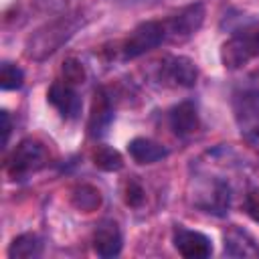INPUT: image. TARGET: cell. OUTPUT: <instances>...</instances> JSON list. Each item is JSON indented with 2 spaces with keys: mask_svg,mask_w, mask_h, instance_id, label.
Here are the masks:
<instances>
[{
  "mask_svg": "<svg viewBox=\"0 0 259 259\" xmlns=\"http://www.w3.org/2000/svg\"><path fill=\"white\" fill-rule=\"evenodd\" d=\"M22 83H24L22 69L12 65V63H8V61H4L2 69H0V85H2V89H6V91L8 89H18V87H22Z\"/></svg>",
  "mask_w": 259,
  "mask_h": 259,
  "instance_id": "d6986e66",
  "label": "cell"
},
{
  "mask_svg": "<svg viewBox=\"0 0 259 259\" xmlns=\"http://www.w3.org/2000/svg\"><path fill=\"white\" fill-rule=\"evenodd\" d=\"M2 130H4V144H8L10 130H12V123H10V115H8V111H2Z\"/></svg>",
  "mask_w": 259,
  "mask_h": 259,
  "instance_id": "603a6c76",
  "label": "cell"
},
{
  "mask_svg": "<svg viewBox=\"0 0 259 259\" xmlns=\"http://www.w3.org/2000/svg\"><path fill=\"white\" fill-rule=\"evenodd\" d=\"M257 57H259V24L257 22H249L235 28L231 36L221 45V63L229 71L241 69Z\"/></svg>",
  "mask_w": 259,
  "mask_h": 259,
  "instance_id": "7a4b0ae2",
  "label": "cell"
},
{
  "mask_svg": "<svg viewBox=\"0 0 259 259\" xmlns=\"http://www.w3.org/2000/svg\"><path fill=\"white\" fill-rule=\"evenodd\" d=\"M204 22V6L200 2L188 4L178 12L164 18L166 42H184L188 40Z\"/></svg>",
  "mask_w": 259,
  "mask_h": 259,
  "instance_id": "52a82bcc",
  "label": "cell"
},
{
  "mask_svg": "<svg viewBox=\"0 0 259 259\" xmlns=\"http://www.w3.org/2000/svg\"><path fill=\"white\" fill-rule=\"evenodd\" d=\"M166 42V30H164V20H146L138 24L115 49V55L121 61H132L138 59L152 49L160 47Z\"/></svg>",
  "mask_w": 259,
  "mask_h": 259,
  "instance_id": "3957f363",
  "label": "cell"
},
{
  "mask_svg": "<svg viewBox=\"0 0 259 259\" xmlns=\"http://www.w3.org/2000/svg\"><path fill=\"white\" fill-rule=\"evenodd\" d=\"M225 255L229 257H259V243L253 235L237 225L229 227L225 233Z\"/></svg>",
  "mask_w": 259,
  "mask_h": 259,
  "instance_id": "5bb4252c",
  "label": "cell"
},
{
  "mask_svg": "<svg viewBox=\"0 0 259 259\" xmlns=\"http://www.w3.org/2000/svg\"><path fill=\"white\" fill-rule=\"evenodd\" d=\"M40 253H42V241L34 233L18 235L8 247V257H16V259H32L38 257Z\"/></svg>",
  "mask_w": 259,
  "mask_h": 259,
  "instance_id": "2e32d148",
  "label": "cell"
},
{
  "mask_svg": "<svg viewBox=\"0 0 259 259\" xmlns=\"http://www.w3.org/2000/svg\"><path fill=\"white\" fill-rule=\"evenodd\" d=\"M73 204L79 208V210H83V212H91V210H95L99 204H101V194H99V190L97 188H93V186H89V184H83V186H77L75 190H73Z\"/></svg>",
  "mask_w": 259,
  "mask_h": 259,
  "instance_id": "e0dca14e",
  "label": "cell"
},
{
  "mask_svg": "<svg viewBox=\"0 0 259 259\" xmlns=\"http://www.w3.org/2000/svg\"><path fill=\"white\" fill-rule=\"evenodd\" d=\"M168 121H170V130L174 132V136L190 138L200 125L198 109H196V105L192 101H180L178 105H174L170 109Z\"/></svg>",
  "mask_w": 259,
  "mask_h": 259,
  "instance_id": "4fadbf2b",
  "label": "cell"
},
{
  "mask_svg": "<svg viewBox=\"0 0 259 259\" xmlns=\"http://www.w3.org/2000/svg\"><path fill=\"white\" fill-rule=\"evenodd\" d=\"M233 113L241 136L249 142L259 140V89L241 87L233 93Z\"/></svg>",
  "mask_w": 259,
  "mask_h": 259,
  "instance_id": "5b68a950",
  "label": "cell"
},
{
  "mask_svg": "<svg viewBox=\"0 0 259 259\" xmlns=\"http://www.w3.org/2000/svg\"><path fill=\"white\" fill-rule=\"evenodd\" d=\"M81 26V18L79 14H63L47 24H42L40 28H36L28 40H26V57L32 61H45L47 57H51L53 53H57L73 34L75 30Z\"/></svg>",
  "mask_w": 259,
  "mask_h": 259,
  "instance_id": "6da1fadb",
  "label": "cell"
},
{
  "mask_svg": "<svg viewBox=\"0 0 259 259\" xmlns=\"http://www.w3.org/2000/svg\"><path fill=\"white\" fill-rule=\"evenodd\" d=\"M243 208L245 212L259 223V188H251L247 194H245V200H243Z\"/></svg>",
  "mask_w": 259,
  "mask_h": 259,
  "instance_id": "7402d4cb",
  "label": "cell"
},
{
  "mask_svg": "<svg viewBox=\"0 0 259 259\" xmlns=\"http://www.w3.org/2000/svg\"><path fill=\"white\" fill-rule=\"evenodd\" d=\"M93 164L99 168V170H105V172H115L123 166V160L119 156L117 150L109 148V146H99L95 148L93 152Z\"/></svg>",
  "mask_w": 259,
  "mask_h": 259,
  "instance_id": "ac0fdd59",
  "label": "cell"
},
{
  "mask_svg": "<svg viewBox=\"0 0 259 259\" xmlns=\"http://www.w3.org/2000/svg\"><path fill=\"white\" fill-rule=\"evenodd\" d=\"M174 247L186 259H204V257H208L212 253L210 239L204 233L192 231V229H186V227H176V231H174Z\"/></svg>",
  "mask_w": 259,
  "mask_h": 259,
  "instance_id": "30bf717a",
  "label": "cell"
},
{
  "mask_svg": "<svg viewBox=\"0 0 259 259\" xmlns=\"http://www.w3.org/2000/svg\"><path fill=\"white\" fill-rule=\"evenodd\" d=\"M111 119H113V99H111V93L105 87H99V89H95L93 105H91V113H89V123H87L89 136L91 138H101L107 132Z\"/></svg>",
  "mask_w": 259,
  "mask_h": 259,
  "instance_id": "8fae6325",
  "label": "cell"
},
{
  "mask_svg": "<svg viewBox=\"0 0 259 259\" xmlns=\"http://www.w3.org/2000/svg\"><path fill=\"white\" fill-rule=\"evenodd\" d=\"M63 79L71 85H79L85 81V67L79 59L75 57H69L65 63H63Z\"/></svg>",
  "mask_w": 259,
  "mask_h": 259,
  "instance_id": "ffe728a7",
  "label": "cell"
},
{
  "mask_svg": "<svg viewBox=\"0 0 259 259\" xmlns=\"http://www.w3.org/2000/svg\"><path fill=\"white\" fill-rule=\"evenodd\" d=\"M198 69L184 55H168L156 67V81L164 87H194Z\"/></svg>",
  "mask_w": 259,
  "mask_h": 259,
  "instance_id": "8992f818",
  "label": "cell"
},
{
  "mask_svg": "<svg viewBox=\"0 0 259 259\" xmlns=\"http://www.w3.org/2000/svg\"><path fill=\"white\" fill-rule=\"evenodd\" d=\"M93 251L99 257H115L121 251V231L115 221H101L93 231Z\"/></svg>",
  "mask_w": 259,
  "mask_h": 259,
  "instance_id": "7c38bea8",
  "label": "cell"
},
{
  "mask_svg": "<svg viewBox=\"0 0 259 259\" xmlns=\"http://www.w3.org/2000/svg\"><path fill=\"white\" fill-rule=\"evenodd\" d=\"M47 164V150L36 140H22L6 160V174L10 180H24Z\"/></svg>",
  "mask_w": 259,
  "mask_h": 259,
  "instance_id": "277c9868",
  "label": "cell"
},
{
  "mask_svg": "<svg viewBox=\"0 0 259 259\" xmlns=\"http://www.w3.org/2000/svg\"><path fill=\"white\" fill-rule=\"evenodd\" d=\"M115 2H121V4H144L148 0H115Z\"/></svg>",
  "mask_w": 259,
  "mask_h": 259,
  "instance_id": "cb8c5ba5",
  "label": "cell"
},
{
  "mask_svg": "<svg viewBox=\"0 0 259 259\" xmlns=\"http://www.w3.org/2000/svg\"><path fill=\"white\" fill-rule=\"evenodd\" d=\"M123 200L132 208L142 206V202H144V188H142V184L136 178H130L125 182V186H123Z\"/></svg>",
  "mask_w": 259,
  "mask_h": 259,
  "instance_id": "44dd1931",
  "label": "cell"
},
{
  "mask_svg": "<svg viewBox=\"0 0 259 259\" xmlns=\"http://www.w3.org/2000/svg\"><path fill=\"white\" fill-rule=\"evenodd\" d=\"M127 152H130L132 160L138 164H154L168 156V150L150 138H134L127 144Z\"/></svg>",
  "mask_w": 259,
  "mask_h": 259,
  "instance_id": "9a60e30c",
  "label": "cell"
},
{
  "mask_svg": "<svg viewBox=\"0 0 259 259\" xmlns=\"http://www.w3.org/2000/svg\"><path fill=\"white\" fill-rule=\"evenodd\" d=\"M47 99L65 119H75L81 113V97L77 95L75 85L67 83L65 79H59L49 87Z\"/></svg>",
  "mask_w": 259,
  "mask_h": 259,
  "instance_id": "9c48e42d",
  "label": "cell"
},
{
  "mask_svg": "<svg viewBox=\"0 0 259 259\" xmlns=\"http://www.w3.org/2000/svg\"><path fill=\"white\" fill-rule=\"evenodd\" d=\"M192 200L204 212H212V214L221 217V214H227L231 208L233 190H231V184L227 180L210 178V180H202L198 184V188L192 194Z\"/></svg>",
  "mask_w": 259,
  "mask_h": 259,
  "instance_id": "ba28073f",
  "label": "cell"
}]
</instances>
